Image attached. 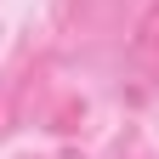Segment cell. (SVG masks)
I'll return each instance as SVG.
<instances>
[{
	"label": "cell",
	"mask_w": 159,
	"mask_h": 159,
	"mask_svg": "<svg viewBox=\"0 0 159 159\" xmlns=\"http://www.w3.org/2000/svg\"><path fill=\"white\" fill-rule=\"evenodd\" d=\"M136 57H148V63H159V11L142 23V34H136Z\"/></svg>",
	"instance_id": "cell-1"
}]
</instances>
